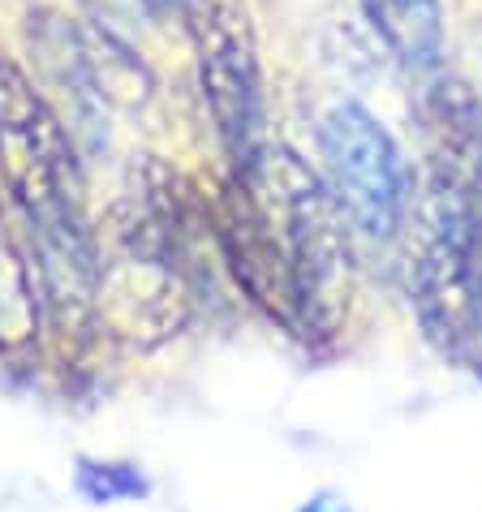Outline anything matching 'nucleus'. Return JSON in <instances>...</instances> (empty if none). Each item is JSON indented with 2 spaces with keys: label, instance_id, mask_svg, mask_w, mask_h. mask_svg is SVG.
Wrapping results in <instances>:
<instances>
[{
  "label": "nucleus",
  "instance_id": "9b49d317",
  "mask_svg": "<svg viewBox=\"0 0 482 512\" xmlns=\"http://www.w3.org/2000/svg\"><path fill=\"white\" fill-rule=\"evenodd\" d=\"M138 9L147 13V18L164 22V26H181V31H190V22L198 18V9H203V0H134Z\"/></svg>",
  "mask_w": 482,
  "mask_h": 512
},
{
  "label": "nucleus",
  "instance_id": "39448f33",
  "mask_svg": "<svg viewBox=\"0 0 482 512\" xmlns=\"http://www.w3.org/2000/svg\"><path fill=\"white\" fill-rule=\"evenodd\" d=\"M422 186L418 224H435L482 246V104L457 78H439L422 95Z\"/></svg>",
  "mask_w": 482,
  "mask_h": 512
},
{
  "label": "nucleus",
  "instance_id": "0eeeda50",
  "mask_svg": "<svg viewBox=\"0 0 482 512\" xmlns=\"http://www.w3.org/2000/svg\"><path fill=\"white\" fill-rule=\"evenodd\" d=\"M211 233H216L220 259L233 272L237 289L259 306L267 319L280 323L289 336L302 340V315H297V293H293V272L280 246V233L272 216H267L263 194L250 186L246 177H229L220 186L216 207L207 211Z\"/></svg>",
  "mask_w": 482,
  "mask_h": 512
},
{
  "label": "nucleus",
  "instance_id": "f03ea898",
  "mask_svg": "<svg viewBox=\"0 0 482 512\" xmlns=\"http://www.w3.org/2000/svg\"><path fill=\"white\" fill-rule=\"evenodd\" d=\"M246 181L263 194L267 216L285 246L302 340L328 345L345 332L358 293V259H353V229L345 211L336 207L328 181L285 142H272L259 173Z\"/></svg>",
  "mask_w": 482,
  "mask_h": 512
},
{
  "label": "nucleus",
  "instance_id": "9d476101",
  "mask_svg": "<svg viewBox=\"0 0 482 512\" xmlns=\"http://www.w3.org/2000/svg\"><path fill=\"white\" fill-rule=\"evenodd\" d=\"M78 491L87 495L91 504H121V500H138L147 495V478L138 474V465L125 461H78Z\"/></svg>",
  "mask_w": 482,
  "mask_h": 512
},
{
  "label": "nucleus",
  "instance_id": "1a4fd4ad",
  "mask_svg": "<svg viewBox=\"0 0 482 512\" xmlns=\"http://www.w3.org/2000/svg\"><path fill=\"white\" fill-rule=\"evenodd\" d=\"M39 323V272L0 216V345L31 340Z\"/></svg>",
  "mask_w": 482,
  "mask_h": 512
},
{
  "label": "nucleus",
  "instance_id": "6e6552de",
  "mask_svg": "<svg viewBox=\"0 0 482 512\" xmlns=\"http://www.w3.org/2000/svg\"><path fill=\"white\" fill-rule=\"evenodd\" d=\"M362 13L371 22L396 61L414 74H431L444 56V13L439 0H362Z\"/></svg>",
  "mask_w": 482,
  "mask_h": 512
},
{
  "label": "nucleus",
  "instance_id": "f8f14e48",
  "mask_svg": "<svg viewBox=\"0 0 482 512\" xmlns=\"http://www.w3.org/2000/svg\"><path fill=\"white\" fill-rule=\"evenodd\" d=\"M297 512H353L345 495H336V491H315L310 500L297 504Z\"/></svg>",
  "mask_w": 482,
  "mask_h": 512
},
{
  "label": "nucleus",
  "instance_id": "7ed1b4c3",
  "mask_svg": "<svg viewBox=\"0 0 482 512\" xmlns=\"http://www.w3.org/2000/svg\"><path fill=\"white\" fill-rule=\"evenodd\" d=\"M319 177L328 181L336 207L358 237L392 241L405 233L414 211V168L371 108L345 99L323 112Z\"/></svg>",
  "mask_w": 482,
  "mask_h": 512
},
{
  "label": "nucleus",
  "instance_id": "423d86ee",
  "mask_svg": "<svg viewBox=\"0 0 482 512\" xmlns=\"http://www.w3.org/2000/svg\"><path fill=\"white\" fill-rule=\"evenodd\" d=\"M409 306L439 358L482 371V246L418 224L409 254Z\"/></svg>",
  "mask_w": 482,
  "mask_h": 512
},
{
  "label": "nucleus",
  "instance_id": "f257e3e1",
  "mask_svg": "<svg viewBox=\"0 0 482 512\" xmlns=\"http://www.w3.org/2000/svg\"><path fill=\"white\" fill-rule=\"evenodd\" d=\"M0 181L35 241L44 293L61 306H91L99 233L87 216V177L74 134L9 56H0Z\"/></svg>",
  "mask_w": 482,
  "mask_h": 512
},
{
  "label": "nucleus",
  "instance_id": "20e7f679",
  "mask_svg": "<svg viewBox=\"0 0 482 512\" xmlns=\"http://www.w3.org/2000/svg\"><path fill=\"white\" fill-rule=\"evenodd\" d=\"M186 35L194 44L198 87H203L220 147L233 160L237 177H254L272 138H267L259 39H254L246 0H203Z\"/></svg>",
  "mask_w": 482,
  "mask_h": 512
}]
</instances>
